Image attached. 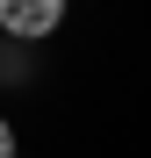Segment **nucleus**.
<instances>
[{
	"instance_id": "obj_1",
	"label": "nucleus",
	"mask_w": 151,
	"mask_h": 158,
	"mask_svg": "<svg viewBox=\"0 0 151 158\" xmlns=\"http://www.w3.org/2000/svg\"><path fill=\"white\" fill-rule=\"evenodd\" d=\"M58 22H65V0H0L7 43H43V36H58Z\"/></svg>"
},
{
	"instance_id": "obj_2",
	"label": "nucleus",
	"mask_w": 151,
	"mask_h": 158,
	"mask_svg": "<svg viewBox=\"0 0 151 158\" xmlns=\"http://www.w3.org/2000/svg\"><path fill=\"white\" fill-rule=\"evenodd\" d=\"M0 158H15V122L0 115Z\"/></svg>"
}]
</instances>
